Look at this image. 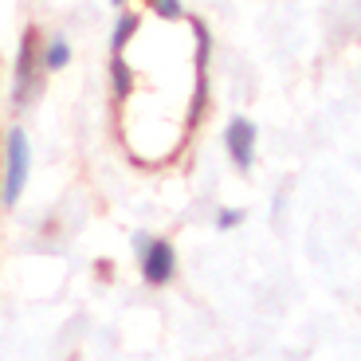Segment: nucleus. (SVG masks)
Here are the masks:
<instances>
[{
	"mask_svg": "<svg viewBox=\"0 0 361 361\" xmlns=\"http://www.w3.org/2000/svg\"><path fill=\"white\" fill-rule=\"evenodd\" d=\"M137 24H142V20H137L134 12H122V16H118V24H114V36H110V47H114V55H122V47H126L130 39H134Z\"/></svg>",
	"mask_w": 361,
	"mask_h": 361,
	"instance_id": "5",
	"label": "nucleus"
},
{
	"mask_svg": "<svg viewBox=\"0 0 361 361\" xmlns=\"http://www.w3.org/2000/svg\"><path fill=\"white\" fill-rule=\"evenodd\" d=\"M114 4H126V0H114Z\"/></svg>",
	"mask_w": 361,
	"mask_h": 361,
	"instance_id": "10",
	"label": "nucleus"
},
{
	"mask_svg": "<svg viewBox=\"0 0 361 361\" xmlns=\"http://www.w3.org/2000/svg\"><path fill=\"white\" fill-rule=\"evenodd\" d=\"M32 90H36V32H24L20 59H16V82H12V99H16V106H27Z\"/></svg>",
	"mask_w": 361,
	"mask_h": 361,
	"instance_id": "4",
	"label": "nucleus"
},
{
	"mask_svg": "<svg viewBox=\"0 0 361 361\" xmlns=\"http://www.w3.org/2000/svg\"><path fill=\"white\" fill-rule=\"evenodd\" d=\"M110 71H114V94L118 99H126L130 94V67H126V59H122V55H114V63H110Z\"/></svg>",
	"mask_w": 361,
	"mask_h": 361,
	"instance_id": "7",
	"label": "nucleus"
},
{
	"mask_svg": "<svg viewBox=\"0 0 361 361\" xmlns=\"http://www.w3.org/2000/svg\"><path fill=\"white\" fill-rule=\"evenodd\" d=\"M149 4H154V12H161L165 20H180V16H185L180 0H149Z\"/></svg>",
	"mask_w": 361,
	"mask_h": 361,
	"instance_id": "8",
	"label": "nucleus"
},
{
	"mask_svg": "<svg viewBox=\"0 0 361 361\" xmlns=\"http://www.w3.org/2000/svg\"><path fill=\"white\" fill-rule=\"evenodd\" d=\"M255 122H247V118H232L224 130V149L228 157L235 161V169H252L255 161Z\"/></svg>",
	"mask_w": 361,
	"mask_h": 361,
	"instance_id": "3",
	"label": "nucleus"
},
{
	"mask_svg": "<svg viewBox=\"0 0 361 361\" xmlns=\"http://www.w3.org/2000/svg\"><path fill=\"white\" fill-rule=\"evenodd\" d=\"M244 220V212H235V208H228V212H216V228H235Z\"/></svg>",
	"mask_w": 361,
	"mask_h": 361,
	"instance_id": "9",
	"label": "nucleus"
},
{
	"mask_svg": "<svg viewBox=\"0 0 361 361\" xmlns=\"http://www.w3.org/2000/svg\"><path fill=\"white\" fill-rule=\"evenodd\" d=\"M67 63H71V44H67V39H51L47 51H44V67L47 71H63Z\"/></svg>",
	"mask_w": 361,
	"mask_h": 361,
	"instance_id": "6",
	"label": "nucleus"
},
{
	"mask_svg": "<svg viewBox=\"0 0 361 361\" xmlns=\"http://www.w3.org/2000/svg\"><path fill=\"white\" fill-rule=\"evenodd\" d=\"M142 275L149 287L173 283V275H177V252H173L169 240H149V244H142Z\"/></svg>",
	"mask_w": 361,
	"mask_h": 361,
	"instance_id": "2",
	"label": "nucleus"
},
{
	"mask_svg": "<svg viewBox=\"0 0 361 361\" xmlns=\"http://www.w3.org/2000/svg\"><path fill=\"white\" fill-rule=\"evenodd\" d=\"M27 134L20 126H12L4 134V177H0V200L4 208H16L20 197H24V185H27Z\"/></svg>",
	"mask_w": 361,
	"mask_h": 361,
	"instance_id": "1",
	"label": "nucleus"
}]
</instances>
